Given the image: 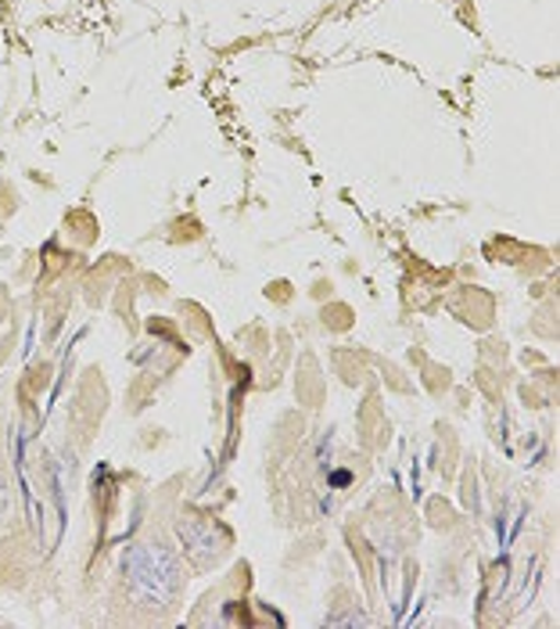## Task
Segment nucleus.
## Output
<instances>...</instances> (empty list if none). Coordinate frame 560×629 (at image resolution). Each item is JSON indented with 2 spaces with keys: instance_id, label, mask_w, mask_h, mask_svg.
Here are the masks:
<instances>
[{
  "instance_id": "f257e3e1",
  "label": "nucleus",
  "mask_w": 560,
  "mask_h": 629,
  "mask_svg": "<svg viewBox=\"0 0 560 629\" xmlns=\"http://www.w3.org/2000/svg\"><path fill=\"white\" fill-rule=\"evenodd\" d=\"M123 586L129 608L145 619H165L184 594V564L165 539H140L123 554Z\"/></svg>"
},
{
  "instance_id": "f03ea898",
  "label": "nucleus",
  "mask_w": 560,
  "mask_h": 629,
  "mask_svg": "<svg viewBox=\"0 0 560 629\" xmlns=\"http://www.w3.org/2000/svg\"><path fill=\"white\" fill-rule=\"evenodd\" d=\"M8 465H4V443H0V525L8 518Z\"/></svg>"
}]
</instances>
